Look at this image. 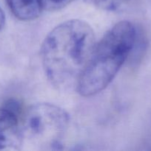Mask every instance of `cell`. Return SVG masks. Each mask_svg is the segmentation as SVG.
Wrapping results in <instances>:
<instances>
[{
  "mask_svg": "<svg viewBox=\"0 0 151 151\" xmlns=\"http://www.w3.org/2000/svg\"><path fill=\"white\" fill-rule=\"evenodd\" d=\"M95 45L92 27L80 19L65 21L55 27L41 47L43 70L59 90L76 87Z\"/></svg>",
  "mask_w": 151,
  "mask_h": 151,
  "instance_id": "cell-1",
  "label": "cell"
},
{
  "mask_svg": "<svg viewBox=\"0 0 151 151\" xmlns=\"http://www.w3.org/2000/svg\"><path fill=\"white\" fill-rule=\"evenodd\" d=\"M136 30L128 21L112 27L96 44L81 74L77 91L90 97L103 91L115 78L136 43Z\"/></svg>",
  "mask_w": 151,
  "mask_h": 151,
  "instance_id": "cell-2",
  "label": "cell"
},
{
  "mask_svg": "<svg viewBox=\"0 0 151 151\" xmlns=\"http://www.w3.org/2000/svg\"><path fill=\"white\" fill-rule=\"evenodd\" d=\"M20 123L22 146L35 150H54L62 145L70 117L59 106L41 103L31 106Z\"/></svg>",
  "mask_w": 151,
  "mask_h": 151,
  "instance_id": "cell-3",
  "label": "cell"
},
{
  "mask_svg": "<svg viewBox=\"0 0 151 151\" xmlns=\"http://www.w3.org/2000/svg\"><path fill=\"white\" fill-rule=\"evenodd\" d=\"M22 146L19 116L7 108H0V150Z\"/></svg>",
  "mask_w": 151,
  "mask_h": 151,
  "instance_id": "cell-4",
  "label": "cell"
},
{
  "mask_svg": "<svg viewBox=\"0 0 151 151\" xmlns=\"http://www.w3.org/2000/svg\"><path fill=\"white\" fill-rule=\"evenodd\" d=\"M15 17L21 21H33L40 16L41 0H6Z\"/></svg>",
  "mask_w": 151,
  "mask_h": 151,
  "instance_id": "cell-5",
  "label": "cell"
},
{
  "mask_svg": "<svg viewBox=\"0 0 151 151\" xmlns=\"http://www.w3.org/2000/svg\"><path fill=\"white\" fill-rule=\"evenodd\" d=\"M129 0H91L98 8L106 11H115Z\"/></svg>",
  "mask_w": 151,
  "mask_h": 151,
  "instance_id": "cell-6",
  "label": "cell"
},
{
  "mask_svg": "<svg viewBox=\"0 0 151 151\" xmlns=\"http://www.w3.org/2000/svg\"><path fill=\"white\" fill-rule=\"evenodd\" d=\"M76 0H41L42 9L47 11H56L65 8Z\"/></svg>",
  "mask_w": 151,
  "mask_h": 151,
  "instance_id": "cell-7",
  "label": "cell"
},
{
  "mask_svg": "<svg viewBox=\"0 0 151 151\" xmlns=\"http://www.w3.org/2000/svg\"><path fill=\"white\" fill-rule=\"evenodd\" d=\"M4 23H5V15H4L1 7H0V32L4 27Z\"/></svg>",
  "mask_w": 151,
  "mask_h": 151,
  "instance_id": "cell-8",
  "label": "cell"
}]
</instances>
